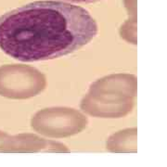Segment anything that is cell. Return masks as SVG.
<instances>
[{
  "instance_id": "6da1fadb",
  "label": "cell",
  "mask_w": 167,
  "mask_h": 167,
  "mask_svg": "<svg viewBox=\"0 0 167 167\" xmlns=\"http://www.w3.org/2000/svg\"><path fill=\"white\" fill-rule=\"evenodd\" d=\"M98 31L84 8L57 0L35 1L0 16V49L22 62L54 60L87 46Z\"/></svg>"
},
{
  "instance_id": "7a4b0ae2",
  "label": "cell",
  "mask_w": 167,
  "mask_h": 167,
  "mask_svg": "<svg viewBox=\"0 0 167 167\" xmlns=\"http://www.w3.org/2000/svg\"><path fill=\"white\" fill-rule=\"evenodd\" d=\"M88 119L78 109L69 107H51L38 111L31 119L33 131L50 138L73 137L83 132Z\"/></svg>"
},
{
  "instance_id": "3957f363",
  "label": "cell",
  "mask_w": 167,
  "mask_h": 167,
  "mask_svg": "<svg viewBox=\"0 0 167 167\" xmlns=\"http://www.w3.org/2000/svg\"><path fill=\"white\" fill-rule=\"evenodd\" d=\"M46 87V75L35 67L24 64L0 66V96L10 99H28Z\"/></svg>"
},
{
  "instance_id": "277c9868",
  "label": "cell",
  "mask_w": 167,
  "mask_h": 167,
  "mask_svg": "<svg viewBox=\"0 0 167 167\" xmlns=\"http://www.w3.org/2000/svg\"><path fill=\"white\" fill-rule=\"evenodd\" d=\"M135 106V98L112 93H88L80 108L87 115L103 119H119L128 115Z\"/></svg>"
},
{
  "instance_id": "5b68a950",
  "label": "cell",
  "mask_w": 167,
  "mask_h": 167,
  "mask_svg": "<svg viewBox=\"0 0 167 167\" xmlns=\"http://www.w3.org/2000/svg\"><path fill=\"white\" fill-rule=\"evenodd\" d=\"M38 152L68 153L70 150L63 143L42 138L35 134H19L15 136H8L0 146V153Z\"/></svg>"
},
{
  "instance_id": "8992f818",
  "label": "cell",
  "mask_w": 167,
  "mask_h": 167,
  "mask_svg": "<svg viewBox=\"0 0 167 167\" xmlns=\"http://www.w3.org/2000/svg\"><path fill=\"white\" fill-rule=\"evenodd\" d=\"M137 92L136 75L129 73L109 74L90 85L88 93H112L135 98Z\"/></svg>"
},
{
  "instance_id": "52a82bcc",
  "label": "cell",
  "mask_w": 167,
  "mask_h": 167,
  "mask_svg": "<svg viewBox=\"0 0 167 167\" xmlns=\"http://www.w3.org/2000/svg\"><path fill=\"white\" fill-rule=\"evenodd\" d=\"M106 150L113 153H136L137 151V129L126 128L111 135L106 141Z\"/></svg>"
},
{
  "instance_id": "ba28073f",
  "label": "cell",
  "mask_w": 167,
  "mask_h": 167,
  "mask_svg": "<svg viewBox=\"0 0 167 167\" xmlns=\"http://www.w3.org/2000/svg\"><path fill=\"white\" fill-rule=\"evenodd\" d=\"M120 35L129 44L137 45V19L130 18L123 23L120 28Z\"/></svg>"
},
{
  "instance_id": "9c48e42d",
  "label": "cell",
  "mask_w": 167,
  "mask_h": 167,
  "mask_svg": "<svg viewBox=\"0 0 167 167\" xmlns=\"http://www.w3.org/2000/svg\"><path fill=\"white\" fill-rule=\"evenodd\" d=\"M125 8L128 10V15L133 18H137V6L136 0H125Z\"/></svg>"
},
{
  "instance_id": "30bf717a",
  "label": "cell",
  "mask_w": 167,
  "mask_h": 167,
  "mask_svg": "<svg viewBox=\"0 0 167 167\" xmlns=\"http://www.w3.org/2000/svg\"><path fill=\"white\" fill-rule=\"evenodd\" d=\"M57 1H62L67 3H74V4H91L96 3L100 0H57Z\"/></svg>"
},
{
  "instance_id": "8fae6325",
  "label": "cell",
  "mask_w": 167,
  "mask_h": 167,
  "mask_svg": "<svg viewBox=\"0 0 167 167\" xmlns=\"http://www.w3.org/2000/svg\"><path fill=\"white\" fill-rule=\"evenodd\" d=\"M9 135L8 133H6V132H3V131H1L0 130V146H1V144L3 143V141L6 139V138L8 137Z\"/></svg>"
}]
</instances>
